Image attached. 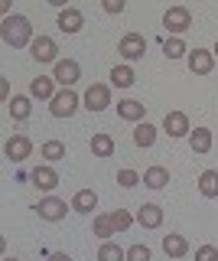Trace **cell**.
Here are the masks:
<instances>
[{
  "instance_id": "11",
  "label": "cell",
  "mask_w": 218,
  "mask_h": 261,
  "mask_svg": "<svg viewBox=\"0 0 218 261\" xmlns=\"http://www.w3.org/2000/svg\"><path fill=\"white\" fill-rule=\"evenodd\" d=\"M163 130H166L169 137H189V134H192L189 118H185L182 111H166V118H163Z\"/></svg>"
},
{
  "instance_id": "32",
  "label": "cell",
  "mask_w": 218,
  "mask_h": 261,
  "mask_svg": "<svg viewBox=\"0 0 218 261\" xmlns=\"http://www.w3.org/2000/svg\"><path fill=\"white\" fill-rule=\"evenodd\" d=\"M127 261H150V248L147 245H131V248H127Z\"/></svg>"
},
{
  "instance_id": "29",
  "label": "cell",
  "mask_w": 218,
  "mask_h": 261,
  "mask_svg": "<svg viewBox=\"0 0 218 261\" xmlns=\"http://www.w3.org/2000/svg\"><path fill=\"white\" fill-rule=\"evenodd\" d=\"M108 216H111V222H114L117 232H127V228L134 225V216L127 209H114V212H108Z\"/></svg>"
},
{
  "instance_id": "34",
  "label": "cell",
  "mask_w": 218,
  "mask_h": 261,
  "mask_svg": "<svg viewBox=\"0 0 218 261\" xmlns=\"http://www.w3.org/2000/svg\"><path fill=\"white\" fill-rule=\"evenodd\" d=\"M104 10H108V13H124V0H104Z\"/></svg>"
},
{
  "instance_id": "33",
  "label": "cell",
  "mask_w": 218,
  "mask_h": 261,
  "mask_svg": "<svg viewBox=\"0 0 218 261\" xmlns=\"http://www.w3.org/2000/svg\"><path fill=\"white\" fill-rule=\"evenodd\" d=\"M196 261H218V248L215 245H202V248H196Z\"/></svg>"
},
{
  "instance_id": "5",
  "label": "cell",
  "mask_w": 218,
  "mask_h": 261,
  "mask_svg": "<svg viewBox=\"0 0 218 261\" xmlns=\"http://www.w3.org/2000/svg\"><path fill=\"white\" fill-rule=\"evenodd\" d=\"M49 111L55 118H72V114L78 111V95L72 92V88H62V92H55V98L49 101Z\"/></svg>"
},
{
  "instance_id": "28",
  "label": "cell",
  "mask_w": 218,
  "mask_h": 261,
  "mask_svg": "<svg viewBox=\"0 0 218 261\" xmlns=\"http://www.w3.org/2000/svg\"><path fill=\"white\" fill-rule=\"evenodd\" d=\"M163 53H166V59H182V56H189V49H185V43L179 36H169L163 43Z\"/></svg>"
},
{
  "instance_id": "19",
  "label": "cell",
  "mask_w": 218,
  "mask_h": 261,
  "mask_svg": "<svg viewBox=\"0 0 218 261\" xmlns=\"http://www.w3.org/2000/svg\"><path fill=\"white\" fill-rule=\"evenodd\" d=\"M7 111H10L13 121H26L29 114H33V105H29V95H17L7 101Z\"/></svg>"
},
{
  "instance_id": "10",
  "label": "cell",
  "mask_w": 218,
  "mask_h": 261,
  "mask_svg": "<svg viewBox=\"0 0 218 261\" xmlns=\"http://www.w3.org/2000/svg\"><path fill=\"white\" fill-rule=\"evenodd\" d=\"M29 49H33V59L36 62H59V46H55L52 36H36Z\"/></svg>"
},
{
  "instance_id": "37",
  "label": "cell",
  "mask_w": 218,
  "mask_h": 261,
  "mask_svg": "<svg viewBox=\"0 0 218 261\" xmlns=\"http://www.w3.org/2000/svg\"><path fill=\"white\" fill-rule=\"evenodd\" d=\"M4 261H20V258H10V255H7V258H4Z\"/></svg>"
},
{
  "instance_id": "12",
  "label": "cell",
  "mask_w": 218,
  "mask_h": 261,
  "mask_svg": "<svg viewBox=\"0 0 218 261\" xmlns=\"http://www.w3.org/2000/svg\"><path fill=\"white\" fill-rule=\"evenodd\" d=\"M55 23H59L62 33H78V30L85 27V16H82V10H78V7H62V10H59V20H55Z\"/></svg>"
},
{
  "instance_id": "25",
  "label": "cell",
  "mask_w": 218,
  "mask_h": 261,
  "mask_svg": "<svg viewBox=\"0 0 218 261\" xmlns=\"http://www.w3.org/2000/svg\"><path fill=\"white\" fill-rule=\"evenodd\" d=\"M143 183H147L150 190H163V186L169 183V170L166 167H150L147 173H143Z\"/></svg>"
},
{
  "instance_id": "8",
  "label": "cell",
  "mask_w": 218,
  "mask_h": 261,
  "mask_svg": "<svg viewBox=\"0 0 218 261\" xmlns=\"http://www.w3.org/2000/svg\"><path fill=\"white\" fill-rule=\"evenodd\" d=\"M82 101H85L88 111H104L111 105V88L101 85V82H95V85H88V92H85Z\"/></svg>"
},
{
  "instance_id": "36",
  "label": "cell",
  "mask_w": 218,
  "mask_h": 261,
  "mask_svg": "<svg viewBox=\"0 0 218 261\" xmlns=\"http://www.w3.org/2000/svg\"><path fill=\"white\" fill-rule=\"evenodd\" d=\"M46 261H72V258L66 255V251H52V255H49V258H46Z\"/></svg>"
},
{
  "instance_id": "6",
  "label": "cell",
  "mask_w": 218,
  "mask_h": 261,
  "mask_svg": "<svg viewBox=\"0 0 218 261\" xmlns=\"http://www.w3.org/2000/svg\"><path fill=\"white\" fill-rule=\"evenodd\" d=\"M163 27L169 30V33H185L192 27V13H189V7H169V10L163 13Z\"/></svg>"
},
{
  "instance_id": "26",
  "label": "cell",
  "mask_w": 218,
  "mask_h": 261,
  "mask_svg": "<svg viewBox=\"0 0 218 261\" xmlns=\"http://www.w3.org/2000/svg\"><path fill=\"white\" fill-rule=\"evenodd\" d=\"M91 228H95V235H98L101 242H111V235H117V228H114V222H111V216H95Z\"/></svg>"
},
{
  "instance_id": "27",
  "label": "cell",
  "mask_w": 218,
  "mask_h": 261,
  "mask_svg": "<svg viewBox=\"0 0 218 261\" xmlns=\"http://www.w3.org/2000/svg\"><path fill=\"white\" fill-rule=\"evenodd\" d=\"M98 261H127V251L120 248V245H114V242H101Z\"/></svg>"
},
{
  "instance_id": "13",
  "label": "cell",
  "mask_w": 218,
  "mask_h": 261,
  "mask_svg": "<svg viewBox=\"0 0 218 261\" xmlns=\"http://www.w3.org/2000/svg\"><path fill=\"white\" fill-rule=\"evenodd\" d=\"M29 179H33V186L39 193H52L55 186H59V173H55L52 167H36L33 173H29Z\"/></svg>"
},
{
  "instance_id": "14",
  "label": "cell",
  "mask_w": 218,
  "mask_h": 261,
  "mask_svg": "<svg viewBox=\"0 0 218 261\" xmlns=\"http://www.w3.org/2000/svg\"><path fill=\"white\" fill-rule=\"evenodd\" d=\"M137 222L143 228H160L163 225V206H157V202H143L140 209H137Z\"/></svg>"
},
{
  "instance_id": "22",
  "label": "cell",
  "mask_w": 218,
  "mask_h": 261,
  "mask_svg": "<svg viewBox=\"0 0 218 261\" xmlns=\"http://www.w3.org/2000/svg\"><path fill=\"white\" fill-rule=\"evenodd\" d=\"M199 193L205 199H218V170H205L199 176Z\"/></svg>"
},
{
  "instance_id": "23",
  "label": "cell",
  "mask_w": 218,
  "mask_h": 261,
  "mask_svg": "<svg viewBox=\"0 0 218 261\" xmlns=\"http://www.w3.org/2000/svg\"><path fill=\"white\" fill-rule=\"evenodd\" d=\"M137 82V72L131 69V65H114L111 69V85H117V88H131Z\"/></svg>"
},
{
  "instance_id": "31",
  "label": "cell",
  "mask_w": 218,
  "mask_h": 261,
  "mask_svg": "<svg viewBox=\"0 0 218 261\" xmlns=\"http://www.w3.org/2000/svg\"><path fill=\"white\" fill-rule=\"evenodd\" d=\"M137 183H140V173H137V170H120L117 173V186H124V190H131Z\"/></svg>"
},
{
  "instance_id": "2",
  "label": "cell",
  "mask_w": 218,
  "mask_h": 261,
  "mask_svg": "<svg viewBox=\"0 0 218 261\" xmlns=\"http://www.w3.org/2000/svg\"><path fill=\"white\" fill-rule=\"evenodd\" d=\"M69 209L72 206H66V199H55V196H46V199L36 202V216L43 219V222H62Z\"/></svg>"
},
{
  "instance_id": "9",
  "label": "cell",
  "mask_w": 218,
  "mask_h": 261,
  "mask_svg": "<svg viewBox=\"0 0 218 261\" xmlns=\"http://www.w3.org/2000/svg\"><path fill=\"white\" fill-rule=\"evenodd\" d=\"M185 62H189V72H196V75H208V72L215 69V53H208V49H189Z\"/></svg>"
},
{
  "instance_id": "3",
  "label": "cell",
  "mask_w": 218,
  "mask_h": 261,
  "mask_svg": "<svg viewBox=\"0 0 218 261\" xmlns=\"http://www.w3.org/2000/svg\"><path fill=\"white\" fill-rule=\"evenodd\" d=\"M29 153H33V141H29L26 134H13L10 141L4 144V157L10 160V163H23Z\"/></svg>"
},
{
  "instance_id": "4",
  "label": "cell",
  "mask_w": 218,
  "mask_h": 261,
  "mask_svg": "<svg viewBox=\"0 0 218 261\" xmlns=\"http://www.w3.org/2000/svg\"><path fill=\"white\" fill-rule=\"evenodd\" d=\"M117 53L124 56L127 62H137V59H143V53H147V39H143L140 33H124V36H120Z\"/></svg>"
},
{
  "instance_id": "1",
  "label": "cell",
  "mask_w": 218,
  "mask_h": 261,
  "mask_svg": "<svg viewBox=\"0 0 218 261\" xmlns=\"http://www.w3.org/2000/svg\"><path fill=\"white\" fill-rule=\"evenodd\" d=\"M0 39H4L7 46H13V49L33 46V27H29V20L23 13H10V16H4V23H0Z\"/></svg>"
},
{
  "instance_id": "38",
  "label": "cell",
  "mask_w": 218,
  "mask_h": 261,
  "mask_svg": "<svg viewBox=\"0 0 218 261\" xmlns=\"http://www.w3.org/2000/svg\"><path fill=\"white\" fill-rule=\"evenodd\" d=\"M212 53H215V59H218V43H215V49H212Z\"/></svg>"
},
{
  "instance_id": "20",
  "label": "cell",
  "mask_w": 218,
  "mask_h": 261,
  "mask_svg": "<svg viewBox=\"0 0 218 261\" xmlns=\"http://www.w3.org/2000/svg\"><path fill=\"white\" fill-rule=\"evenodd\" d=\"M91 153L95 157H114V137L98 130V134L91 137Z\"/></svg>"
},
{
  "instance_id": "21",
  "label": "cell",
  "mask_w": 218,
  "mask_h": 261,
  "mask_svg": "<svg viewBox=\"0 0 218 261\" xmlns=\"http://www.w3.org/2000/svg\"><path fill=\"white\" fill-rule=\"evenodd\" d=\"M189 147L196 153H208V150H212V130H208V127H196L189 134Z\"/></svg>"
},
{
  "instance_id": "24",
  "label": "cell",
  "mask_w": 218,
  "mask_h": 261,
  "mask_svg": "<svg viewBox=\"0 0 218 261\" xmlns=\"http://www.w3.org/2000/svg\"><path fill=\"white\" fill-rule=\"evenodd\" d=\"M134 144L137 147H153V144H157V127L147 124V121H140L137 130H134Z\"/></svg>"
},
{
  "instance_id": "16",
  "label": "cell",
  "mask_w": 218,
  "mask_h": 261,
  "mask_svg": "<svg viewBox=\"0 0 218 261\" xmlns=\"http://www.w3.org/2000/svg\"><path fill=\"white\" fill-rule=\"evenodd\" d=\"M117 114L124 121H143V114H147V105L137 101V98H124V101H117Z\"/></svg>"
},
{
  "instance_id": "15",
  "label": "cell",
  "mask_w": 218,
  "mask_h": 261,
  "mask_svg": "<svg viewBox=\"0 0 218 261\" xmlns=\"http://www.w3.org/2000/svg\"><path fill=\"white\" fill-rule=\"evenodd\" d=\"M163 251L169 258H185L189 255V242H185V235H179V232H169V235H163Z\"/></svg>"
},
{
  "instance_id": "35",
  "label": "cell",
  "mask_w": 218,
  "mask_h": 261,
  "mask_svg": "<svg viewBox=\"0 0 218 261\" xmlns=\"http://www.w3.org/2000/svg\"><path fill=\"white\" fill-rule=\"evenodd\" d=\"M0 95H4V101H10V85H7V79H0Z\"/></svg>"
},
{
  "instance_id": "17",
  "label": "cell",
  "mask_w": 218,
  "mask_h": 261,
  "mask_svg": "<svg viewBox=\"0 0 218 261\" xmlns=\"http://www.w3.org/2000/svg\"><path fill=\"white\" fill-rule=\"evenodd\" d=\"M95 206H98V193L95 190H78L75 199H72V212H82V216H91Z\"/></svg>"
},
{
  "instance_id": "18",
  "label": "cell",
  "mask_w": 218,
  "mask_h": 261,
  "mask_svg": "<svg viewBox=\"0 0 218 261\" xmlns=\"http://www.w3.org/2000/svg\"><path fill=\"white\" fill-rule=\"evenodd\" d=\"M29 98H55V79H49V75H39V79H33L29 82Z\"/></svg>"
},
{
  "instance_id": "7",
  "label": "cell",
  "mask_w": 218,
  "mask_h": 261,
  "mask_svg": "<svg viewBox=\"0 0 218 261\" xmlns=\"http://www.w3.org/2000/svg\"><path fill=\"white\" fill-rule=\"evenodd\" d=\"M52 79H55V85H62V88H72L78 79H82V69H78V62H75V59H59V62H55V72H52Z\"/></svg>"
},
{
  "instance_id": "30",
  "label": "cell",
  "mask_w": 218,
  "mask_h": 261,
  "mask_svg": "<svg viewBox=\"0 0 218 261\" xmlns=\"http://www.w3.org/2000/svg\"><path fill=\"white\" fill-rule=\"evenodd\" d=\"M43 157L46 160H62V157H66V144H62V141H46L43 144Z\"/></svg>"
}]
</instances>
